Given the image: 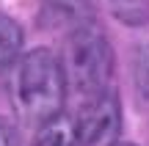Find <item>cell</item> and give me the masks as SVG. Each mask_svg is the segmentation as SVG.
I'll use <instances>...</instances> for the list:
<instances>
[{
	"label": "cell",
	"mask_w": 149,
	"mask_h": 146,
	"mask_svg": "<svg viewBox=\"0 0 149 146\" xmlns=\"http://www.w3.org/2000/svg\"><path fill=\"white\" fill-rule=\"evenodd\" d=\"M22 28L8 14H0V69L14 66L22 53Z\"/></svg>",
	"instance_id": "cell-6"
},
{
	"label": "cell",
	"mask_w": 149,
	"mask_h": 146,
	"mask_svg": "<svg viewBox=\"0 0 149 146\" xmlns=\"http://www.w3.org/2000/svg\"><path fill=\"white\" fill-rule=\"evenodd\" d=\"M66 77L61 58L47 47L19 55L11 72V105L28 124H44L64 110Z\"/></svg>",
	"instance_id": "cell-1"
},
{
	"label": "cell",
	"mask_w": 149,
	"mask_h": 146,
	"mask_svg": "<svg viewBox=\"0 0 149 146\" xmlns=\"http://www.w3.org/2000/svg\"><path fill=\"white\" fill-rule=\"evenodd\" d=\"M113 146H135V143H113Z\"/></svg>",
	"instance_id": "cell-10"
},
{
	"label": "cell",
	"mask_w": 149,
	"mask_h": 146,
	"mask_svg": "<svg viewBox=\"0 0 149 146\" xmlns=\"http://www.w3.org/2000/svg\"><path fill=\"white\" fill-rule=\"evenodd\" d=\"M61 66H64L66 88L80 97H94L105 88L113 66V53L94 19L66 33Z\"/></svg>",
	"instance_id": "cell-2"
},
{
	"label": "cell",
	"mask_w": 149,
	"mask_h": 146,
	"mask_svg": "<svg viewBox=\"0 0 149 146\" xmlns=\"http://www.w3.org/2000/svg\"><path fill=\"white\" fill-rule=\"evenodd\" d=\"M122 132V105L119 97L108 88L88 97L77 119V141L80 146H113Z\"/></svg>",
	"instance_id": "cell-3"
},
{
	"label": "cell",
	"mask_w": 149,
	"mask_h": 146,
	"mask_svg": "<svg viewBox=\"0 0 149 146\" xmlns=\"http://www.w3.org/2000/svg\"><path fill=\"white\" fill-rule=\"evenodd\" d=\"M135 86L144 102H149V44H141L135 53Z\"/></svg>",
	"instance_id": "cell-8"
},
{
	"label": "cell",
	"mask_w": 149,
	"mask_h": 146,
	"mask_svg": "<svg viewBox=\"0 0 149 146\" xmlns=\"http://www.w3.org/2000/svg\"><path fill=\"white\" fill-rule=\"evenodd\" d=\"M91 0H42L39 22L50 30H74V28L91 22Z\"/></svg>",
	"instance_id": "cell-4"
},
{
	"label": "cell",
	"mask_w": 149,
	"mask_h": 146,
	"mask_svg": "<svg viewBox=\"0 0 149 146\" xmlns=\"http://www.w3.org/2000/svg\"><path fill=\"white\" fill-rule=\"evenodd\" d=\"M33 146H80L77 141V121L61 110L44 124H39V132L33 138Z\"/></svg>",
	"instance_id": "cell-5"
},
{
	"label": "cell",
	"mask_w": 149,
	"mask_h": 146,
	"mask_svg": "<svg viewBox=\"0 0 149 146\" xmlns=\"http://www.w3.org/2000/svg\"><path fill=\"white\" fill-rule=\"evenodd\" d=\"M0 146H19V130L0 116Z\"/></svg>",
	"instance_id": "cell-9"
},
{
	"label": "cell",
	"mask_w": 149,
	"mask_h": 146,
	"mask_svg": "<svg viewBox=\"0 0 149 146\" xmlns=\"http://www.w3.org/2000/svg\"><path fill=\"white\" fill-rule=\"evenodd\" d=\"M113 14L127 25H144L149 19V3L146 0H113Z\"/></svg>",
	"instance_id": "cell-7"
}]
</instances>
